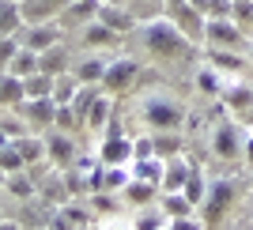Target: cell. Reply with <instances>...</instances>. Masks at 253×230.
<instances>
[{
  "label": "cell",
  "instance_id": "obj_33",
  "mask_svg": "<svg viewBox=\"0 0 253 230\" xmlns=\"http://www.w3.org/2000/svg\"><path fill=\"white\" fill-rule=\"evenodd\" d=\"M4 147H8V144H4V132H0V151H4Z\"/></svg>",
  "mask_w": 253,
  "mask_h": 230
},
{
  "label": "cell",
  "instance_id": "obj_25",
  "mask_svg": "<svg viewBox=\"0 0 253 230\" xmlns=\"http://www.w3.org/2000/svg\"><path fill=\"white\" fill-rule=\"evenodd\" d=\"M15 49H19V45L11 42V38H0V64L8 61V57H15Z\"/></svg>",
  "mask_w": 253,
  "mask_h": 230
},
{
  "label": "cell",
  "instance_id": "obj_15",
  "mask_svg": "<svg viewBox=\"0 0 253 230\" xmlns=\"http://www.w3.org/2000/svg\"><path fill=\"white\" fill-rule=\"evenodd\" d=\"M53 38H57V34H53L49 27H38V31H31L27 38H23V42L31 45V49H49V45H53Z\"/></svg>",
  "mask_w": 253,
  "mask_h": 230
},
{
  "label": "cell",
  "instance_id": "obj_26",
  "mask_svg": "<svg viewBox=\"0 0 253 230\" xmlns=\"http://www.w3.org/2000/svg\"><path fill=\"white\" fill-rule=\"evenodd\" d=\"M151 151H155V140H140V144L132 147V155H140V158H151Z\"/></svg>",
  "mask_w": 253,
  "mask_h": 230
},
{
  "label": "cell",
  "instance_id": "obj_22",
  "mask_svg": "<svg viewBox=\"0 0 253 230\" xmlns=\"http://www.w3.org/2000/svg\"><path fill=\"white\" fill-rule=\"evenodd\" d=\"M87 42H114V31L98 23V27H91V31H87Z\"/></svg>",
  "mask_w": 253,
  "mask_h": 230
},
{
  "label": "cell",
  "instance_id": "obj_5",
  "mask_svg": "<svg viewBox=\"0 0 253 230\" xmlns=\"http://www.w3.org/2000/svg\"><path fill=\"white\" fill-rule=\"evenodd\" d=\"M132 76H136V61H117V64H106L102 83L110 87V91H125Z\"/></svg>",
  "mask_w": 253,
  "mask_h": 230
},
{
  "label": "cell",
  "instance_id": "obj_23",
  "mask_svg": "<svg viewBox=\"0 0 253 230\" xmlns=\"http://www.w3.org/2000/svg\"><path fill=\"white\" fill-rule=\"evenodd\" d=\"M102 19H106V27H128V15H121L114 8H102Z\"/></svg>",
  "mask_w": 253,
  "mask_h": 230
},
{
  "label": "cell",
  "instance_id": "obj_24",
  "mask_svg": "<svg viewBox=\"0 0 253 230\" xmlns=\"http://www.w3.org/2000/svg\"><path fill=\"white\" fill-rule=\"evenodd\" d=\"M91 106H95V94H91V91H84V94H80V98H76V114L84 117L87 110H91Z\"/></svg>",
  "mask_w": 253,
  "mask_h": 230
},
{
  "label": "cell",
  "instance_id": "obj_10",
  "mask_svg": "<svg viewBox=\"0 0 253 230\" xmlns=\"http://www.w3.org/2000/svg\"><path fill=\"white\" fill-rule=\"evenodd\" d=\"M61 68H64V49H61V45H49V49L38 57V72L53 76V72H61Z\"/></svg>",
  "mask_w": 253,
  "mask_h": 230
},
{
  "label": "cell",
  "instance_id": "obj_8",
  "mask_svg": "<svg viewBox=\"0 0 253 230\" xmlns=\"http://www.w3.org/2000/svg\"><path fill=\"white\" fill-rule=\"evenodd\" d=\"M38 68V57H34V49L27 45V49H15V57H11V76H19V79H27V76Z\"/></svg>",
  "mask_w": 253,
  "mask_h": 230
},
{
  "label": "cell",
  "instance_id": "obj_19",
  "mask_svg": "<svg viewBox=\"0 0 253 230\" xmlns=\"http://www.w3.org/2000/svg\"><path fill=\"white\" fill-rule=\"evenodd\" d=\"M185 196H189L193 204H197V200L204 196V178L197 174V170H193V174H189V181H185Z\"/></svg>",
  "mask_w": 253,
  "mask_h": 230
},
{
  "label": "cell",
  "instance_id": "obj_9",
  "mask_svg": "<svg viewBox=\"0 0 253 230\" xmlns=\"http://www.w3.org/2000/svg\"><path fill=\"white\" fill-rule=\"evenodd\" d=\"M128 155H132V144H128V140H121V136H110V140H106V147H102V158H106V162H125Z\"/></svg>",
  "mask_w": 253,
  "mask_h": 230
},
{
  "label": "cell",
  "instance_id": "obj_30",
  "mask_svg": "<svg viewBox=\"0 0 253 230\" xmlns=\"http://www.w3.org/2000/svg\"><path fill=\"white\" fill-rule=\"evenodd\" d=\"M155 147H163V151H167V155H174V151H178V140H174V136H163V140H159Z\"/></svg>",
  "mask_w": 253,
  "mask_h": 230
},
{
  "label": "cell",
  "instance_id": "obj_3",
  "mask_svg": "<svg viewBox=\"0 0 253 230\" xmlns=\"http://www.w3.org/2000/svg\"><path fill=\"white\" fill-rule=\"evenodd\" d=\"M234 196V181H215V185L204 192V223H219L227 204Z\"/></svg>",
  "mask_w": 253,
  "mask_h": 230
},
{
  "label": "cell",
  "instance_id": "obj_18",
  "mask_svg": "<svg viewBox=\"0 0 253 230\" xmlns=\"http://www.w3.org/2000/svg\"><path fill=\"white\" fill-rule=\"evenodd\" d=\"M211 61L219 64V68H227V72H234V68H242V61H238L234 53H227V49H211Z\"/></svg>",
  "mask_w": 253,
  "mask_h": 230
},
{
  "label": "cell",
  "instance_id": "obj_16",
  "mask_svg": "<svg viewBox=\"0 0 253 230\" xmlns=\"http://www.w3.org/2000/svg\"><path fill=\"white\" fill-rule=\"evenodd\" d=\"M19 94H27V91H23V79H19V76H8V79L0 83V98H4V102H15Z\"/></svg>",
  "mask_w": 253,
  "mask_h": 230
},
{
  "label": "cell",
  "instance_id": "obj_4",
  "mask_svg": "<svg viewBox=\"0 0 253 230\" xmlns=\"http://www.w3.org/2000/svg\"><path fill=\"white\" fill-rule=\"evenodd\" d=\"M148 121H151L155 128H178V125H181V110L155 98V102H148Z\"/></svg>",
  "mask_w": 253,
  "mask_h": 230
},
{
  "label": "cell",
  "instance_id": "obj_20",
  "mask_svg": "<svg viewBox=\"0 0 253 230\" xmlns=\"http://www.w3.org/2000/svg\"><path fill=\"white\" fill-rule=\"evenodd\" d=\"M19 155H23V162H31V158H38L42 155V144H38V140H19Z\"/></svg>",
  "mask_w": 253,
  "mask_h": 230
},
{
  "label": "cell",
  "instance_id": "obj_27",
  "mask_svg": "<svg viewBox=\"0 0 253 230\" xmlns=\"http://www.w3.org/2000/svg\"><path fill=\"white\" fill-rule=\"evenodd\" d=\"M106 114H110V106H106V102H95V106H91V125H102Z\"/></svg>",
  "mask_w": 253,
  "mask_h": 230
},
{
  "label": "cell",
  "instance_id": "obj_12",
  "mask_svg": "<svg viewBox=\"0 0 253 230\" xmlns=\"http://www.w3.org/2000/svg\"><path fill=\"white\" fill-rule=\"evenodd\" d=\"M49 87H53L49 72L31 76V79H23V91H27V98H45V94H49Z\"/></svg>",
  "mask_w": 253,
  "mask_h": 230
},
{
  "label": "cell",
  "instance_id": "obj_32",
  "mask_svg": "<svg viewBox=\"0 0 253 230\" xmlns=\"http://www.w3.org/2000/svg\"><path fill=\"white\" fill-rule=\"evenodd\" d=\"M242 117H246V125H253V110H246V114H242Z\"/></svg>",
  "mask_w": 253,
  "mask_h": 230
},
{
  "label": "cell",
  "instance_id": "obj_7",
  "mask_svg": "<svg viewBox=\"0 0 253 230\" xmlns=\"http://www.w3.org/2000/svg\"><path fill=\"white\" fill-rule=\"evenodd\" d=\"M189 174H193V170L185 166L181 158H174V162H170V166L163 170V185H167L170 192H178V189H185V181H189Z\"/></svg>",
  "mask_w": 253,
  "mask_h": 230
},
{
  "label": "cell",
  "instance_id": "obj_17",
  "mask_svg": "<svg viewBox=\"0 0 253 230\" xmlns=\"http://www.w3.org/2000/svg\"><path fill=\"white\" fill-rule=\"evenodd\" d=\"M49 155L57 158V162H68V158H72V144H68V140H61V136H53V140H49Z\"/></svg>",
  "mask_w": 253,
  "mask_h": 230
},
{
  "label": "cell",
  "instance_id": "obj_13",
  "mask_svg": "<svg viewBox=\"0 0 253 230\" xmlns=\"http://www.w3.org/2000/svg\"><path fill=\"white\" fill-rule=\"evenodd\" d=\"M15 19H19V8H15L11 0H0V38H8V34H11Z\"/></svg>",
  "mask_w": 253,
  "mask_h": 230
},
{
  "label": "cell",
  "instance_id": "obj_6",
  "mask_svg": "<svg viewBox=\"0 0 253 230\" xmlns=\"http://www.w3.org/2000/svg\"><path fill=\"white\" fill-rule=\"evenodd\" d=\"M215 155L219 158H234L238 155V125H234V121L219 125V132H215Z\"/></svg>",
  "mask_w": 253,
  "mask_h": 230
},
{
  "label": "cell",
  "instance_id": "obj_11",
  "mask_svg": "<svg viewBox=\"0 0 253 230\" xmlns=\"http://www.w3.org/2000/svg\"><path fill=\"white\" fill-rule=\"evenodd\" d=\"M227 106L238 110V114L253 110V91H250V87H227Z\"/></svg>",
  "mask_w": 253,
  "mask_h": 230
},
{
  "label": "cell",
  "instance_id": "obj_1",
  "mask_svg": "<svg viewBox=\"0 0 253 230\" xmlns=\"http://www.w3.org/2000/svg\"><path fill=\"white\" fill-rule=\"evenodd\" d=\"M148 49L159 57H178V53L189 49V42H185V31H178V23L155 19L148 23Z\"/></svg>",
  "mask_w": 253,
  "mask_h": 230
},
{
  "label": "cell",
  "instance_id": "obj_31",
  "mask_svg": "<svg viewBox=\"0 0 253 230\" xmlns=\"http://www.w3.org/2000/svg\"><path fill=\"white\" fill-rule=\"evenodd\" d=\"M246 158H250V162H253V140H250V144H246Z\"/></svg>",
  "mask_w": 253,
  "mask_h": 230
},
{
  "label": "cell",
  "instance_id": "obj_29",
  "mask_svg": "<svg viewBox=\"0 0 253 230\" xmlns=\"http://www.w3.org/2000/svg\"><path fill=\"white\" fill-rule=\"evenodd\" d=\"M128 196H132V200H148L151 189H148V185H128Z\"/></svg>",
  "mask_w": 253,
  "mask_h": 230
},
{
  "label": "cell",
  "instance_id": "obj_14",
  "mask_svg": "<svg viewBox=\"0 0 253 230\" xmlns=\"http://www.w3.org/2000/svg\"><path fill=\"white\" fill-rule=\"evenodd\" d=\"M167 211H170V219H181V215H189V211H193V200L170 192V196H167Z\"/></svg>",
  "mask_w": 253,
  "mask_h": 230
},
{
  "label": "cell",
  "instance_id": "obj_2",
  "mask_svg": "<svg viewBox=\"0 0 253 230\" xmlns=\"http://www.w3.org/2000/svg\"><path fill=\"white\" fill-rule=\"evenodd\" d=\"M204 38H208L211 45H227V49H238V45H242V27H238V23H231L227 15H215V19L204 23Z\"/></svg>",
  "mask_w": 253,
  "mask_h": 230
},
{
  "label": "cell",
  "instance_id": "obj_21",
  "mask_svg": "<svg viewBox=\"0 0 253 230\" xmlns=\"http://www.w3.org/2000/svg\"><path fill=\"white\" fill-rule=\"evenodd\" d=\"M80 76H84V79H102V76H106V64H98V61H87L84 68H80Z\"/></svg>",
  "mask_w": 253,
  "mask_h": 230
},
{
  "label": "cell",
  "instance_id": "obj_28",
  "mask_svg": "<svg viewBox=\"0 0 253 230\" xmlns=\"http://www.w3.org/2000/svg\"><path fill=\"white\" fill-rule=\"evenodd\" d=\"M201 87H204L208 94H215V91H219V79H215L211 72H201Z\"/></svg>",
  "mask_w": 253,
  "mask_h": 230
}]
</instances>
